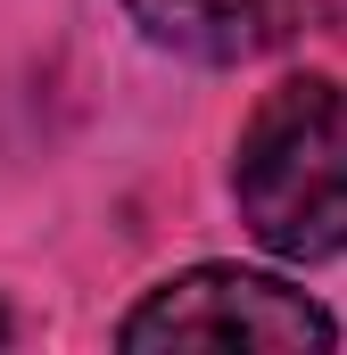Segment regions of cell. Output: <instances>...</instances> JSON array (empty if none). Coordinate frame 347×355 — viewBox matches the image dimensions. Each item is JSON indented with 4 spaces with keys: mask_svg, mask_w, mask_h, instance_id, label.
<instances>
[{
    "mask_svg": "<svg viewBox=\"0 0 347 355\" xmlns=\"http://www.w3.org/2000/svg\"><path fill=\"white\" fill-rule=\"evenodd\" d=\"M0 339H8V314H0Z\"/></svg>",
    "mask_w": 347,
    "mask_h": 355,
    "instance_id": "4",
    "label": "cell"
},
{
    "mask_svg": "<svg viewBox=\"0 0 347 355\" xmlns=\"http://www.w3.org/2000/svg\"><path fill=\"white\" fill-rule=\"evenodd\" d=\"M116 339H124V347H331L339 322H331L306 289H289V281H273V272L198 265V272L158 281V289L124 314Z\"/></svg>",
    "mask_w": 347,
    "mask_h": 355,
    "instance_id": "2",
    "label": "cell"
},
{
    "mask_svg": "<svg viewBox=\"0 0 347 355\" xmlns=\"http://www.w3.org/2000/svg\"><path fill=\"white\" fill-rule=\"evenodd\" d=\"M240 223L273 257L323 265L347 248V91L331 75H289L240 124L232 166Z\"/></svg>",
    "mask_w": 347,
    "mask_h": 355,
    "instance_id": "1",
    "label": "cell"
},
{
    "mask_svg": "<svg viewBox=\"0 0 347 355\" xmlns=\"http://www.w3.org/2000/svg\"><path fill=\"white\" fill-rule=\"evenodd\" d=\"M124 8L149 42L207 58V67H240L298 25V0H124Z\"/></svg>",
    "mask_w": 347,
    "mask_h": 355,
    "instance_id": "3",
    "label": "cell"
}]
</instances>
